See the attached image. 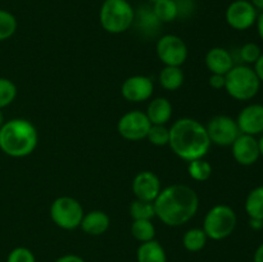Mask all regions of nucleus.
I'll return each instance as SVG.
<instances>
[{"mask_svg": "<svg viewBox=\"0 0 263 262\" xmlns=\"http://www.w3.org/2000/svg\"><path fill=\"white\" fill-rule=\"evenodd\" d=\"M153 203L156 217L170 228H179L187 223L199 210L197 192L182 184L162 188Z\"/></svg>", "mask_w": 263, "mask_h": 262, "instance_id": "f257e3e1", "label": "nucleus"}, {"mask_svg": "<svg viewBox=\"0 0 263 262\" xmlns=\"http://www.w3.org/2000/svg\"><path fill=\"white\" fill-rule=\"evenodd\" d=\"M211 145L205 126L195 118H179L170 127L168 146L182 161L204 158Z\"/></svg>", "mask_w": 263, "mask_h": 262, "instance_id": "f03ea898", "label": "nucleus"}, {"mask_svg": "<svg viewBox=\"0 0 263 262\" xmlns=\"http://www.w3.org/2000/svg\"><path fill=\"white\" fill-rule=\"evenodd\" d=\"M37 144V130L26 118H12L0 127V151L12 158L30 156Z\"/></svg>", "mask_w": 263, "mask_h": 262, "instance_id": "7ed1b4c3", "label": "nucleus"}, {"mask_svg": "<svg viewBox=\"0 0 263 262\" xmlns=\"http://www.w3.org/2000/svg\"><path fill=\"white\" fill-rule=\"evenodd\" d=\"M261 81L254 69L247 64L234 66L225 74V90L233 99L246 102L258 94Z\"/></svg>", "mask_w": 263, "mask_h": 262, "instance_id": "20e7f679", "label": "nucleus"}, {"mask_svg": "<svg viewBox=\"0 0 263 262\" xmlns=\"http://www.w3.org/2000/svg\"><path fill=\"white\" fill-rule=\"evenodd\" d=\"M134 20L135 9L127 0H104L100 7V26L113 35L126 32L134 25Z\"/></svg>", "mask_w": 263, "mask_h": 262, "instance_id": "39448f33", "label": "nucleus"}, {"mask_svg": "<svg viewBox=\"0 0 263 262\" xmlns=\"http://www.w3.org/2000/svg\"><path fill=\"white\" fill-rule=\"evenodd\" d=\"M238 223L236 212L228 204H216L205 213L203 230L208 239L215 241L223 240L234 233Z\"/></svg>", "mask_w": 263, "mask_h": 262, "instance_id": "423d86ee", "label": "nucleus"}, {"mask_svg": "<svg viewBox=\"0 0 263 262\" xmlns=\"http://www.w3.org/2000/svg\"><path fill=\"white\" fill-rule=\"evenodd\" d=\"M84 213L81 203L76 198L68 195L55 198L49 210L51 221L63 230H74L80 228Z\"/></svg>", "mask_w": 263, "mask_h": 262, "instance_id": "0eeeda50", "label": "nucleus"}, {"mask_svg": "<svg viewBox=\"0 0 263 262\" xmlns=\"http://www.w3.org/2000/svg\"><path fill=\"white\" fill-rule=\"evenodd\" d=\"M156 53L164 66L181 67L187 59V46L180 36L167 33L161 36L156 44Z\"/></svg>", "mask_w": 263, "mask_h": 262, "instance_id": "6e6552de", "label": "nucleus"}, {"mask_svg": "<svg viewBox=\"0 0 263 262\" xmlns=\"http://www.w3.org/2000/svg\"><path fill=\"white\" fill-rule=\"evenodd\" d=\"M205 130L211 143L218 146H231L235 139L240 135L236 120L226 115H217L211 118Z\"/></svg>", "mask_w": 263, "mask_h": 262, "instance_id": "1a4fd4ad", "label": "nucleus"}, {"mask_svg": "<svg viewBox=\"0 0 263 262\" xmlns=\"http://www.w3.org/2000/svg\"><path fill=\"white\" fill-rule=\"evenodd\" d=\"M152 127L151 121L146 117L145 112L141 110H130L125 113L117 122V131L125 140L140 141L146 139Z\"/></svg>", "mask_w": 263, "mask_h": 262, "instance_id": "9d476101", "label": "nucleus"}, {"mask_svg": "<svg viewBox=\"0 0 263 262\" xmlns=\"http://www.w3.org/2000/svg\"><path fill=\"white\" fill-rule=\"evenodd\" d=\"M258 10L251 4L249 0H235L228 7L225 18L228 25L236 31L249 30L256 25Z\"/></svg>", "mask_w": 263, "mask_h": 262, "instance_id": "9b49d317", "label": "nucleus"}, {"mask_svg": "<svg viewBox=\"0 0 263 262\" xmlns=\"http://www.w3.org/2000/svg\"><path fill=\"white\" fill-rule=\"evenodd\" d=\"M154 92L153 80L144 74L130 76L121 85V95L130 103L146 102Z\"/></svg>", "mask_w": 263, "mask_h": 262, "instance_id": "f8f14e48", "label": "nucleus"}, {"mask_svg": "<svg viewBox=\"0 0 263 262\" xmlns=\"http://www.w3.org/2000/svg\"><path fill=\"white\" fill-rule=\"evenodd\" d=\"M134 195L136 199L154 202L162 190V184L159 177L152 171H141L136 174L131 184Z\"/></svg>", "mask_w": 263, "mask_h": 262, "instance_id": "ddd939ff", "label": "nucleus"}, {"mask_svg": "<svg viewBox=\"0 0 263 262\" xmlns=\"http://www.w3.org/2000/svg\"><path fill=\"white\" fill-rule=\"evenodd\" d=\"M231 153L234 159L240 166H252L261 157L258 148V140L256 136L240 134L231 144Z\"/></svg>", "mask_w": 263, "mask_h": 262, "instance_id": "4468645a", "label": "nucleus"}, {"mask_svg": "<svg viewBox=\"0 0 263 262\" xmlns=\"http://www.w3.org/2000/svg\"><path fill=\"white\" fill-rule=\"evenodd\" d=\"M240 134L256 136L263 134V105L254 103L244 107L236 117Z\"/></svg>", "mask_w": 263, "mask_h": 262, "instance_id": "2eb2a0df", "label": "nucleus"}, {"mask_svg": "<svg viewBox=\"0 0 263 262\" xmlns=\"http://www.w3.org/2000/svg\"><path fill=\"white\" fill-rule=\"evenodd\" d=\"M204 63L211 73L223 74L225 76L234 67V58L228 49L215 46V48H211L207 51Z\"/></svg>", "mask_w": 263, "mask_h": 262, "instance_id": "dca6fc26", "label": "nucleus"}, {"mask_svg": "<svg viewBox=\"0 0 263 262\" xmlns=\"http://www.w3.org/2000/svg\"><path fill=\"white\" fill-rule=\"evenodd\" d=\"M110 226V218L104 211L94 210L90 212L84 213L80 228L87 235L99 236L107 233Z\"/></svg>", "mask_w": 263, "mask_h": 262, "instance_id": "f3484780", "label": "nucleus"}, {"mask_svg": "<svg viewBox=\"0 0 263 262\" xmlns=\"http://www.w3.org/2000/svg\"><path fill=\"white\" fill-rule=\"evenodd\" d=\"M152 125H167L174 115V107L167 98H156L149 102L145 112Z\"/></svg>", "mask_w": 263, "mask_h": 262, "instance_id": "a211bd4d", "label": "nucleus"}, {"mask_svg": "<svg viewBox=\"0 0 263 262\" xmlns=\"http://www.w3.org/2000/svg\"><path fill=\"white\" fill-rule=\"evenodd\" d=\"M134 25L145 36H154L159 31L162 23L159 22L158 18L154 14L152 7L148 5H143L135 10V20H134Z\"/></svg>", "mask_w": 263, "mask_h": 262, "instance_id": "6ab92c4d", "label": "nucleus"}, {"mask_svg": "<svg viewBox=\"0 0 263 262\" xmlns=\"http://www.w3.org/2000/svg\"><path fill=\"white\" fill-rule=\"evenodd\" d=\"M136 261L138 262H167V254L163 246L158 240L140 243L136 249Z\"/></svg>", "mask_w": 263, "mask_h": 262, "instance_id": "aec40b11", "label": "nucleus"}, {"mask_svg": "<svg viewBox=\"0 0 263 262\" xmlns=\"http://www.w3.org/2000/svg\"><path fill=\"white\" fill-rule=\"evenodd\" d=\"M159 85L167 91H176L184 85L185 74L181 67L164 66L158 76Z\"/></svg>", "mask_w": 263, "mask_h": 262, "instance_id": "412c9836", "label": "nucleus"}, {"mask_svg": "<svg viewBox=\"0 0 263 262\" xmlns=\"http://www.w3.org/2000/svg\"><path fill=\"white\" fill-rule=\"evenodd\" d=\"M244 208L249 218L263 220V185H259L249 192L246 198Z\"/></svg>", "mask_w": 263, "mask_h": 262, "instance_id": "4be33fe9", "label": "nucleus"}, {"mask_svg": "<svg viewBox=\"0 0 263 262\" xmlns=\"http://www.w3.org/2000/svg\"><path fill=\"white\" fill-rule=\"evenodd\" d=\"M207 241L208 238L202 228H192L185 231L182 235V246L187 252H192V253L202 251Z\"/></svg>", "mask_w": 263, "mask_h": 262, "instance_id": "5701e85b", "label": "nucleus"}, {"mask_svg": "<svg viewBox=\"0 0 263 262\" xmlns=\"http://www.w3.org/2000/svg\"><path fill=\"white\" fill-rule=\"evenodd\" d=\"M152 9L161 23H170L179 17V9L175 0H158L153 3Z\"/></svg>", "mask_w": 263, "mask_h": 262, "instance_id": "b1692460", "label": "nucleus"}, {"mask_svg": "<svg viewBox=\"0 0 263 262\" xmlns=\"http://www.w3.org/2000/svg\"><path fill=\"white\" fill-rule=\"evenodd\" d=\"M187 174L190 179L198 182H204L211 179L213 174L212 164L204 158L194 159V161L187 162Z\"/></svg>", "mask_w": 263, "mask_h": 262, "instance_id": "393cba45", "label": "nucleus"}, {"mask_svg": "<svg viewBox=\"0 0 263 262\" xmlns=\"http://www.w3.org/2000/svg\"><path fill=\"white\" fill-rule=\"evenodd\" d=\"M131 235L139 243L156 239V228L152 220H134L131 223Z\"/></svg>", "mask_w": 263, "mask_h": 262, "instance_id": "a878e982", "label": "nucleus"}, {"mask_svg": "<svg viewBox=\"0 0 263 262\" xmlns=\"http://www.w3.org/2000/svg\"><path fill=\"white\" fill-rule=\"evenodd\" d=\"M130 216L134 220H153L156 217L153 202L135 199L130 204Z\"/></svg>", "mask_w": 263, "mask_h": 262, "instance_id": "bb28decb", "label": "nucleus"}, {"mask_svg": "<svg viewBox=\"0 0 263 262\" xmlns=\"http://www.w3.org/2000/svg\"><path fill=\"white\" fill-rule=\"evenodd\" d=\"M18 28L17 18L5 9H0V41L12 38Z\"/></svg>", "mask_w": 263, "mask_h": 262, "instance_id": "cd10ccee", "label": "nucleus"}, {"mask_svg": "<svg viewBox=\"0 0 263 262\" xmlns=\"http://www.w3.org/2000/svg\"><path fill=\"white\" fill-rule=\"evenodd\" d=\"M17 94V85L7 77H0V109L12 104Z\"/></svg>", "mask_w": 263, "mask_h": 262, "instance_id": "c85d7f7f", "label": "nucleus"}, {"mask_svg": "<svg viewBox=\"0 0 263 262\" xmlns=\"http://www.w3.org/2000/svg\"><path fill=\"white\" fill-rule=\"evenodd\" d=\"M146 139L156 146H166L170 141V128L166 125H152Z\"/></svg>", "mask_w": 263, "mask_h": 262, "instance_id": "c756f323", "label": "nucleus"}, {"mask_svg": "<svg viewBox=\"0 0 263 262\" xmlns=\"http://www.w3.org/2000/svg\"><path fill=\"white\" fill-rule=\"evenodd\" d=\"M262 50L259 48V45H257L256 43H247L244 44L243 46L239 50V55H240V59L249 66V64H254L258 58L261 57Z\"/></svg>", "mask_w": 263, "mask_h": 262, "instance_id": "7c9ffc66", "label": "nucleus"}, {"mask_svg": "<svg viewBox=\"0 0 263 262\" xmlns=\"http://www.w3.org/2000/svg\"><path fill=\"white\" fill-rule=\"evenodd\" d=\"M7 262H36V257L31 249L26 247H17L9 252Z\"/></svg>", "mask_w": 263, "mask_h": 262, "instance_id": "2f4dec72", "label": "nucleus"}, {"mask_svg": "<svg viewBox=\"0 0 263 262\" xmlns=\"http://www.w3.org/2000/svg\"><path fill=\"white\" fill-rule=\"evenodd\" d=\"M208 85L215 90L225 89V76L223 74L211 73L210 79H208Z\"/></svg>", "mask_w": 263, "mask_h": 262, "instance_id": "473e14b6", "label": "nucleus"}, {"mask_svg": "<svg viewBox=\"0 0 263 262\" xmlns=\"http://www.w3.org/2000/svg\"><path fill=\"white\" fill-rule=\"evenodd\" d=\"M177 4V9H179V17H185L189 15L193 10V3L192 0H175Z\"/></svg>", "mask_w": 263, "mask_h": 262, "instance_id": "72a5a7b5", "label": "nucleus"}, {"mask_svg": "<svg viewBox=\"0 0 263 262\" xmlns=\"http://www.w3.org/2000/svg\"><path fill=\"white\" fill-rule=\"evenodd\" d=\"M54 262H86L82 257L77 256V254H63V256L58 257Z\"/></svg>", "mask_w": 263, "mask_h": 262, "instance_id": "f704fd0d", "label": "nucleus"}, {"mask_svg": "<svg viewBox=\"0 0 263 262\" xmlns=\"http://www.w3.org/2000/svg\"><path fill=\"white\" fill-rule=\"evenodd\" d=\"M254 72H256V74L258 76L259 81L263 82V53L261 54V57L258 58V61L254 63Z\"/></svg>", "mask_w": 263, "mask_h": 262, "instance_id": "c9c22d12", "label": "nucleus"}, {"mask_svg": "<svg viewBox=\"0 0 263 262\" xmlns=\"http://www.w3.org/2000/svg\"><path fill=\"white\" fill-rule=\"evenodd\" d=\"M253 262H263V243L257 247L256 252L253 254Z\"/></svg>", "mask_w": 263, "mask_h": 262, "instance_id": "e433bc0d", "label": "nucleus"}, {"mask_svg": "<svg viewBox=\"0 0 263 262\" xmlns=\"http://www.w3.org/2000/svg\"><path fill=\"white\" fill-rule=\"evenodd\" d=\"M256 26H257V31H258L259 38H261L262 41H263V12L259 13L258 17H257Z\"/></svg>", "mask_w": 263, "mask_h": 262, "instance_id": "4c0bfd02", "label": "nucleus"}, {"mask_svg": "<svg viewBox=\"0 0 263 262\" xmlns=\"http://www.w3.org/2000/svg\"><path fill=\"white\" fill-rule=\"evenodd\" d=\"M249 226H251L253 230H261V229H263V220L249 218Z\"/></svg>", "mask_w": 263, "mask_h": 262, "instance_id": "58836bf2", "label": "nucleus"}, {"mask_svg": "<svg viewBox=\"0 0 263 262\" xmlns=\"http://www.w3.org/2000/svg\"><path fill=\"white\" fill-rule=\"evenodd\" d=\"M249 2H251V4L253 5L257 10L263 12V0H249Z\"/></svg>", "mask_w": 263, "mask_h": 262, "instance_id": "ea45409f", "label": "nucleus"}, {"mask_svg": "<svg viewBox=\"0 0 263 262\" xmlns=\"http://www.w3.org/2000/svg\"><path fill=\"white\" fill-rule=\"evenodd\" d=\"M258 148H259V154L263 156V135L259 138V140H258Z\"/></svg>", "mask_w": 263, "mask_h": 262, "instance_id": "a19ab883", "label": "nucleus"}, {"mask_svg": "<svg viewBox=\"0 0 263 262\" xmlns=\"http://www.w3.org/2000/svg\"><path fill=\"white\" fill-rule=\"evenodd\" d=\"M5 123V117H4V113H3V110L0 109V127H2L3 125Z\"/></svg>", "mask_w": 263, "mask_h": 262, "instance_id": "79ce46f5", "label": "nucleus"}, {"mask_svg": "<svg viewBox=\"0 0 263 262\" xmlns=\"http://www.w3.org/2000/svg\"><path fill=\"white\" fill-rule=\"evenodd\" d=\"M148 2H151L152 4H153V3H156V2H158V0H148Z\"/></svg>", "mask_w": 263, "mask_h": 262, "instance_id": "37998d69", "label": "nucleus"}]
</instances>
